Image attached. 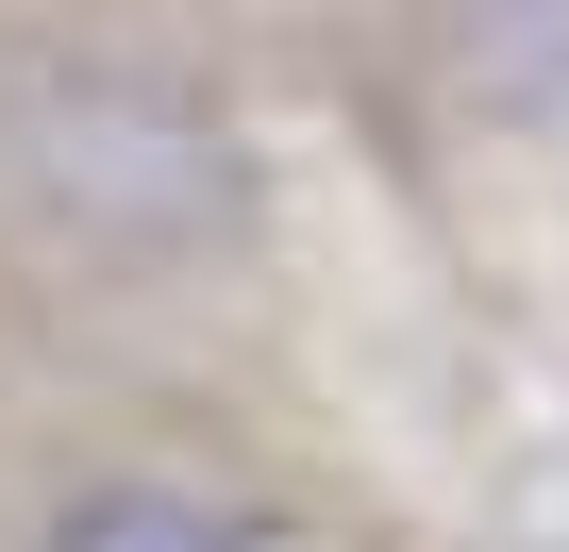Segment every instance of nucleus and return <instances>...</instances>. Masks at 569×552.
<instances>
[{
    "instance_id": "f257e3e1",
    "label": "nucleus",
    "mask_w": 569,
    "mask_h": 552,
    "mask_svg": "<svg viewBox=\"0 0 569 552\" xmlns=\"http://www.w3.org/2000/svg\"><path fill=\"white\" fill-rule=\"evenodd\" d=\"M18 184H34V218H68V234L118 251V268L218 251V234L251 218L234 134H218L184 84H151V68H51V84L18 101Z\"/></svg>"
},
{
    "instance_id": "f03ea898",
    "label": "nucleus",
    "mask_w": 569,
    "mask_h": 552,
    "mask_svg": "<svg viewBox=\"0 0 569 552\" xmlns=\"http://www.w3.org/2000/svg\"><path fill=\"white\" fill-rule=\"evenodd\" d=\"M51 552H268V535L218 519V502H184V485H84L51 519Z\"/></svg>"
}]
</instances>
